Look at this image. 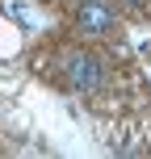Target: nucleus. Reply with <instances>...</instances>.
<instances>
[{
	"instance_id": "obj_1",
	"label": "nucleus",
	"mask_w": 151,
	"mask_h": 159,
	"mask_svg": "<svg viewBox=\"0 0 151 159\" xmlns=\"http://www.w3.org/2000/svg\"><path fill=\"white\" fill-rule=\"evenodd\" d=\"M63 75H67V84H72L76 92H97V88L105 84L101 59L88 55V50H72V55L63 59Z\"/></svg>"
},
{
	"instance_id": "obj_2",
	"label": "nucleus",
	"mask_w": 151,
	"mask_h": 159,
	"mask_svg": "<svg viewBox=\"0 0 151 159\" xmlns=\"http://www.w3.org/2000/svg\"><path fill=\"white\" fill-rule=\"evenodd\" d=\"M76 30L88 34V38H109V34L118 30V17H113V8L105 4V0H80V8H76Z\"/></svg>"
}]
</instances>
